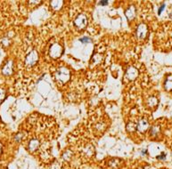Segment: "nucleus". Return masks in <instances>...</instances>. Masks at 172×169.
Here are the masks:
<instances>
[{
	"label": "nucleus",
	"mask_w": 172,
	"mask_h": 169,
	"mask_svg": "<svg viewBox=\"0 0 172 169\" xmlns=\"http://www.w3.org/2000/svg\"><path fill=\"white\" fill-rule=\"evenodd\" d=\"M137 74H138V72H137V69H135V68H129L128 70L127 73H126V77L129 80H133V79H135L137 78Z\"/></svg>",
	"instance_id": "obj_6"
},
{
	"label": "nucleus",
	"mask_w": 172,
	"mask_h": 169,
	"mask_svg": "<svg viewBox=\"0 0 172 169\" xmlns=\"http://www.w3.org/2000/svg\"><path fill=\"white\" fill-rule=\"evenodd\" d=\"M149 125H148V122L146 119H140L139 122L137 123V129L140 132H145L147 128H148Z\"/></svg>",
	"instance_id": "obj_5"
},
{
	"label": "nucleus",
	"mask_w": 172,
	"mask_h": 169,
	"mask_svg": "<svg viewBox=\"0 0 172 169\" xmlns=\"http://www.w3.org/2000/svg\"><path fill=\"white\" fill-rule=\"evenodd\" d=\"M99 4L102 5V6H106V5H108V2L107 1H100Z\"/></svg>",
	"instance_id": "obj_14"
},
{
	"label": "nucleus",
	"mask_w": 172,
	"mask_h": 169,
	"mask_svg": "<svg viewBox=\"0 0 172 169\" xmlns=\"http://www.w3.org/2000/svg\"><path fill=\"white\" fill-rule=\"evenodd\" d=\"M30 58V65H33L36 62H37V60H38V53L36 52H32L31 53H30V57H29V59Z\"/></svg>",
	"instance_id": "obj_8"
},
{
	"label": "nucleus",
	"mask_w": 172,
	"mask_h": 169,
	"mask_svg": "<svg viewBox=\"0 0 172 169\" xmlns=\"http://www.w3.org/2000/svg\"><path fill=\"white\" fill-rule=\"evenodd\" d=\"M164 88L168 91L172 90V76H169L167 78L165 84H164Z\"/></svg>",
	"instance_id": "obj_7"
},
{
	"label": "nucleus",
	"mask_w": 172,
	"mask_h": 169,
	"mask_svg": "<svg viewBox=\"0 0 172 169\" xmlns=\"http://www.w3.org/2000/svg\"><path fill=\"white\" fill-rule=\"evenodd\" d=\"M63 52V48L60 45L58 44H54L52 45L51 49H50V56L53 58H57L62 54Z\"/></svg>",
	"instance_id": "obj_3"
},
{
	"label": "nucleus",
	"mask_w": 172,
	"mask_h": 169,
	"mask_svg": "<svg viewBox=\"0 0 172 169\" xmlns=\"http://www.w3.org/2000/svg\"><path fill=\"white\" fill-rule=\"evenodd\" d=\"M158 132H159V128H158V127H152V129H151V134L152 135H156L157 134H158Z\"/></svg>",
	"instance_id": "obj_10"
},
{
	"label": "nucleus",
	"mask_w": 172,
	"mask_h": 169,
	"mask_svg": "<svg viewBox=\"0 0 172 169\" xmlns=\"http://www.w3.org/2000/svg\"><path fill=\"white\" fill-rule=\"evenodd\" d=\"M74 24L79 29H84L87 26V16L85 14H83L78 15V17L74 21Z\"/></svg>",
	"instance_id": "obj_2"
},
{
	"label": "nucleus",
	"mask_w": 172,
	"mask_h": 169,
	"mask_svg": "<svg viewBox=\"0 0 172 169\" xmlns=\"http://www.w3.org/2000/svg\"><path fill=\"white\" fill-rule=\"evenodd\" d=\"M90 38H88V37H81L80 39H79V41L80 42H82V43H87V42H90Z\"/></svg>",
	"instance_id": "obj_11"
},
{
	"label": "nucleus",
	"mask_w": 172,
	"mask_h": 169,
	"mask_svg": "<svg viewBox=\"0 0 172 169\" xmlns=\"http://www.w3.org/2000/svg\"><path fill=\"white\" fill-rule=\"evenodd\" d=\"M147 34V27L145 24H141L138 26L137 29V37L139 39H144L146 37Z\"/></svg>",
	"instance_id": "obj_4"
},
{
	"label": "nucleus",
	"mask_w": 172,
	"mask_h": 169,
	"mask_svg": "<svg viewBox=\"0 0 172 169\" xmlns=\"http://www.w3.org/2000/svg\"><path fill=\"white\" fill-rule=\"evenodd\" d=\"M165 9V5H161V6L159 8V10H158V14H161V12L163 11Z\"/></svg>",
	"instance_id": "obj_12"
},
{
	"label": "nucleus",
	"mask_w": 172,
	"mask_h": 169,
	"mask_svg": "<svg viewBox=\"0 0 172 169\" xmlns=\"http://www.w3.org/2000/svg\"><path fill=\"white\" fill-rule=\"evenodd\" d=\"M55 78H56L57 81H59L61 83H65L70 78V72H69V70L67 69L62 68V69H60L58 71L56 72Z\"/></svg>",
	"instance_id": "obj_1"
},
{
	"label": "nucleus",
	"mask_w": 172,
	"mask_h": 169,
	"mask_svg": "<svg viewBox=\"0 0 172 169\" xmlns=\"http://www.w3.org/2000/svg\"><path fill=\"white\" fill-rule=\"evenodd\" d=\"M165 157H166V155H165L164 153H162L160 156H158V157H157L158 159H165Z\"/></svg>",
	"instance_id": "obj_13"
},
{
	"label": "nucleus",
	"mask_w": 172,
	"mask_h": 169,
	"mask_svg": "<svg viewBox=\"0 0 172 169\" xmlns=\"http://www.w3.org/2000/svg\"><path fill=\"white\" fill-rule=\"evenodd\" d=\"M126 15H127V17L130 20V19H132L134 16H135V8L133 7V6H131L128 11H127V13H126Z\"/></svg>",
	"instance_id": "obj_9"
}]
</instances>
